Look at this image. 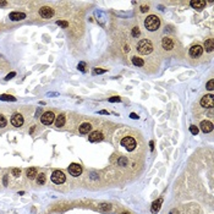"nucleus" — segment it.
Here are the masks:
<instances>
[{"label":"nucleus","mask_w":214,"mask_h":214,"mask_svg":"<svg viewBox=\"0 0 214 214\" xmlns=\"http://www.w3.org/2000/svg\"><path fill=\"white\" fill-rule=\"evenodd\" d=\"M159 26H160V20H159L158 16L151 15L144 20V27H146L148 31H151V32L157 31L159 28Z\"/></svg>","instance_id":"nucleus-1"},{"label":"nucleus","mask_w":214,"mask_h":214,"mask_svg":"<svg viewBox=\"0 0 214 214\" xmlns=\"http://www.w3.org/2000/svg\"><path fill=\"white\" fill-rule=\"evenodd\" d=\"M137 50L139 54L142 55H147V54H151L153 50V45L149 39H142V41L138 42L137 44Z\"/></svg>","instance_id":"nucleus-2"},{"label":"nucleus","mask_w":214,"mask_h":214,"mask_svg":"<svg viewBox=\"0 0 214 214\" xmlns=\"http://www.w3.org/2000/svg\"><path fill=\"white\" fill-rule=\"evenodd\" d=\"M201 105L206 109H213L214 107V96L213 94H206L201 99Z\"/></svg>","instance_id":"nucleus-3"},{"label":"nucleus","mask_w":214,"mask_h":214,"mask_svg":"<svg viewBox=\"0 0 214 214\" xmlns=\"http://www.w3.org/2000/svg\"><path fill=\"white\" fill-rule=\"evenodd\" d=\"M51 181L54 183H56V185H61V183L65 182V180H66V176L64 175V173L62 171H60V170H55L54 173L51 174Z\"/></svg>","instance_id":"nucleus-4"},{"label":"nucleus","mask_w":214,"mask_h":214,"mask_svg":"<svg viewBox=\"0 0 214 214\" xmlns=\"http://www.w3.org/2000/svg\"><path fill=\"white\" fill-rule=\"evenodd\" d=\"M121 146H124L127 151L131 152V151H133L136 148V141L132 137H124L121 139Z\"/></svg>","instance_id":"nucleus-5"},{"label":"nucleus","mask_w":214,"mask_h":214,"mask_svg":"<svg viewBox=\"0 0 214 214\" xmlns=\"http://www.w3.org/2000/svg\"><path fill=\"white\" fill-rule=\"evenodd\" d=\"M67 170H69V173L71 174L72 176H75V178L80 176V175L82 174V166L80 165V164H76V163L70 164L69 168H67Z\"/></svg>","instance_id":"nucleus-6"},{"label":"nucleus","mask_w":214,"mask_h":214,"mask_svg":"<svg viewBox=\"0 0 214 214\" xmlns=\"http://www.w3.org/2000/svg\"><path fill=\"white\" fill-rule=\"evenodd\" d=\"M54 120H55V115H54V113H51V111L44 113L41 116V121L44 125H50V124L54 122Z\"/></svg>","instance_id":"nucleus-7"},{"label":"nucleus","mask_w":214,"mask_h":214,"mask_svg":"<svg viewBox=\"0 0 214 214\" xmlns=\"http://www.w3.org/2000/svg\"><path fill=\"white\" fill-rule=\"evenodd\" d=\"M23 116L21 115V114H14L12 115V117H11V125L12 126H15V127H20V126H22L23 125Z\"/></svg>","instance_id":"nucleus-8"},{"label":"nucleus","mask_w":214,"mask_h":214,"mask_svg":"<svg viewBox=\"0 0 214 214\" xmlns=\"http://www.w3.org/2000/svg\"><path fill=\"white\" fill-rule=\"evenodd\" d=\"M203 54V48L198 44H196V45H192L190 48V55L192 56V58H199V56Z\"/></svg>","instance_id":"nucleus-9"},{"label":"nucleus","mask_w":214,"mask_h":214,"mask_svg":"<svg viewBox=\"0 0 214 214\" xmlns=\"http://www.w3.org/2000/svg\"><path fill=\"white\" fill-rule=\"evenodd\" d=\"M39 15H41L43 18H50V17H53V15H54V11H53V9L49 7V6H43L41 10H39Z\"/></svg>","instance_id":"nucleus-10"},{"label":"nucleus","mask_w":214,"mask_h":214,"mask_svg":"<svg viewBox=\"0 0 214 214\" xmlns=\"http://www.w3.org/2000/svg\"><path fill=\"white\" fill-rule=\"evenodd\" d=\"M190 5L192 9L197 11H201L204 9V6H206V1L204 0H192L191 3H190Z\"/></svg>","instance_id":"nucleus-11"},{"label":"nucleus","mask_w":214,"mask_h":214,"mask_svg":"<svg viewBox=\"0 0 214 214\" xmlns=\"http://www.w3.org/2000/svg\"><path fill=\"white\" fill-rule=\"evenodd\" d=\"M201 130L204 133H209L213 131V122L212 121H202L201 122Z\"/></svg>","instance_id":"nucleus-12"},{"label":"nucleus","mask_w":214,"mask_h":214,"mask_svg":"<svg viewBox=\"0 0 214 214\" xmlns=\"http://www.w3.org/2000/svg\"><path fill=\"white\" fill-rule=\"evenodd\" d=\"M162 45H163L164 49H166V50H171L174 48V42L171 38H169V37H165L163 38V41H162Z\"/></svg>","instance_id":"nucleus-13"},{"label":"nucleus","mask_w":214,"mask_h":214,"mask_svg":"<svg viewBox=\"0 0 214 214\" xmlns=\"http://www.w3.org/2000/svg\"><path fill=\"white\" fill-rule=\"evenodd\" d=\"M88 139H89L91 142H99V141L103 139V133L99 132V131H94V132H92L91 135H89Z\"/></svg>","instance_id":"nucleus-14"},{"label":"nucleus","mask_w":214,"mask_h":214,"mask_svg":"<svg viewBox=\"0 0 214 214\" xmlns=\"http://www.w3.org/2000/svg\"><path fill=\"white\" fill-rule=\"evenodd\" d=\"M162 203H163V198H158L157 201H154L152 203V208H151L152 213H158L160 207H162Z\"/></svg>","instance_id":"nucleus-15"},{"label":"nucleus","mask_w":214,"mask_h":214,"mask_svg":"<svg viewBox=\"0 0 214 214\" xmlns=\"http://www.w3.org/2000/svg\"><path fill=\"white\" fill-rule=\"evenodd\" d=\"M26 18V15L23 12H11L10 14V20L11 21H21Z\"/></svg>","instance_id":"nucleus-16"},{"label":"nucleus","mask_w":214,"mask_h":214,"mask_svg":"<svg viewBox=\"0 0 214 214\" xmlns=\"http://www.w3.org/2000/svg\"><path fill=\"white\" fill-rule=\"evenodd\" d=\"M78 130H80V132L83 133V135H85V133H88L92 130V125L88 124V122H85V124H82L81 126H80Z\"/></svg>","instance_id":"nucleus-17"},{"label":"nucleus","mask_w":214,"mask_h":214,"mask_svg":"<svg viewBox=\"0 0 214 214\" xmlns=\"http://www.w3.org/2000/svg\"><path fill=\"white\" fill-rule=\"evenodd\" d=\"M65 124V115L64 114H60L59 116H56L55 119V126L56 127H62Z\"/></svg>","instance_id":"nucleus-18"},{"label":"nucleus","mask_w":214,"mask_h":214,"mask_svg":"<svg viewBox=\"0 0 214 214\" xmlns=\"http://www.w3.org/2000/svg\"><path fill=\"white\" fill-rule=\"evenodd\" d=\"M204 48H206V50L207 51H213L214 49V41L212 39V38H209V39H207V41H204Z\"/></svg>","instance_id":"nucleus-19"},{"label":"nucleus","mask_w":214,"mask_h":214,"mask_svg":"<svg viewBox=\"0 0 214 214\" xmlns=\"http://www.w3.org/2000/svg\"><path fill=\"white\" fill-rule=\"evenodd\" d=\"M26 174H27V178L28 179H36L37 178V169L36 168H28L27 169V171H26Z\"/></svg>","instance_id":"nucleus-20"},{"label":"nucleus","mask_w":214,"mask_h":214,"mask_svg":"<svg viewBox=\"0 0 214 214\" xmlns=\"http://www.w3.org/2000/svg\"><path fill=\"white\" fill-rule=\"evenodd\" d=\"M131 61H132V64L135 66L141 67L144 65V61H143L141 58H137V56H132V58H131Z\"/></svg>","instance_id":"nucleus-21"},{"label":"nucleus","mask_w":214,"mask_h":214,"mask_svg":"<svg viewBox=\"0 0 214 214\" xmlns=\"http://www.w3.org/2000/svg\"><path fill=\"white\" fill-rule=\"evenodd\" d=\"M45 182V174L41 173L39 175H37V183L38 185H44Z\"/></svg>","instance_id":"nucleus-22"},{"label":"nucleus","mask_w":214,"mask_h":214,"mask_svg":"<svg viewBox=\"0 0 214 214\" xmlns=\"http://www.w3.org/2000/svg\"><path fill=\"white\" fill-rule=\"evenodd\" d=\"M0 100H11V102H15L16 100V98L15 97H12V96H9V94H1L0 96Z\"/></svg>","instance_id":"nucleus-23"},{"label":"nucleus","mask_w":214,"mask_h":214,"mask_svg":"<svg viewBox=\"0 0 214 214\" xmlns=\"http://www.w3.org/2000/svg\"><path fill=\"white\" fill-rule=\"evenodd\" d=\"M117 165H120V166H126V165H127V158H125V157L119 158L117 159Z\"/></svg>","instance_id":"nucleus-24"},{"label":"nucleus","mask_w":214,"mask_h":214,"mask_svg":"<svg viewBox=\"0 0 214 214\" xmlns=\"http://www.w3.org/2000/svg\"><path fill=\"white\" fill-rule=\"evenodd\" d=\"M77 67H78V70L82 72H86V62H83V61H81V62H78V65H77Z\"/></svg>","instance_id":"nucleus-25"},{"label":"nucleus","mask_w":214,"mask_h":214,"mask_svg":"<svg viewBox=\"0 0 214 214\" xmlns=\"http://www.w3.org/2000/svg\"><path fill=\"white\" fill-rule=\"evenodd\" d=\"M5 126H6V119H5L4 115H1V114H0V128L5 127Z\"/></svg>","instance_id":"nucleus-26"},{"label":"nucleus","mask_w":214,"mask_h":214,"mask_svg":"<svg viewBox=\"0 0 214 214\" xmlns=\"http://www.w3.org/2000/svg\"><path fill=\"white\" fill-rule=\"evenodd\" d=\"M206 87H207V89H208V91H213V89H214V80H209Z\"/></svg>","instance_id":"nucleus-27"},{"label":"nucleus","mask_w":214,"mask_h":214,"mask_svg":"<svg viewBox=\"0 0 214 214\" xmlns=\"http://www.w3.org/2000/svg\"><path fill=\"white\" fill-rule=\"evenodd\" d=\"M110 208H111V206H110V204H107V203H102L99 206V209H100V210H109Z\"/></svg>","instance_id":"nucleus-28"},{"label":"nucleus","mask_w":214,"mask_h":214,"mask_svg":"<svg viewBox=\"0 0 214 214\" xmlns=\"http://www.w3.org/2000/svg\"><path fill=\"white\" fill-rule=\"evenodd\" d=\"M190 132L192 133V135H194V136H196V135L198 133V127H197V126H194V125L190 126Z\"/></svg>","instance_id":"nucleus-29"},{"label":"nucleus","mask_w":214,"mask_h":214,"mask_svg":"<svg viewBox=\"0 0 214 214\" xmlns=\"http://www.w3.org/2000/svg\"><path fill=\"white\" fill-rule=\"evenodd\" d=\"M56 25L60 26V27H62V28H66V27H69V23H67L66 21H56Z\"/></svg>","instance_id":"nucleus-30"},{"label":"nucleus","mask_w":214,"mask_h":214,"mask_svg":"<svg viewBox=\"0 0 214 214\" xmlns=\"http://www.w3.org/2000/svg\"><path fill=\"white\" fill-rule=\"evenodd\" d=\"M139 36V30L138 27H133L132 28V37H138Z\"/></svg>","instance_id":"nucleus-31"},{"label":"nucleus","mask_w":214,"mask_h":214,"mask_svg":"<svg viewBox=\"0 0 214 214\" xmlns=\"http://www.w3.org/2000/svg\"><path fill=\"white\" fill-rule=\"evenodd\" d=\"M121 100V98L120 97H117V96H115V97H111V98H109V102L110 103H116V102H120Z\"/></svg>","instance_id":"nucleus-32"},{"label":"nucleus","mask_w":214,"mask_h":214,"mask_svg":"<svg viewBox=\"0 0 214 214\" xmlns=\"http://www.w3.org/2000/svg\"><path fill=\"white\" fill-rule=\"evenodd\" d=\"M20 174H21V170H20V169H17V168L12 169V175H14V176L18 178V176H20Z\"/></svg>","instance_id":"nucleus-33"},{"label":"nucleus","mask_w":214,"mask_h":214,"mask_svg":"<svg viewBox=\"0 0 214 214\" xmlns=\"http://www.w3.org/2000/svg\"><path fill=\"white\" fill-rule=\"evenodd\" d=\"M15 75H16V72H10L9 75H6L5 80H6V81H9V80H11V78H12L14 76H15Z\"/></svg>","instance_id":"nucleus-34"},{"label":"nucleus","mask_w":214,"mask_h":214,"mask_svg":"<svg viewBox=\"0 0 214 214\" xmlns=\"http://www.w3.org/2000/svg\"><path fill=\"white\" fill-rule=\"evenodd\" d=\"M94 73L97 75V73H104V72H107V70H103V69H94Z\"/></svg>","instance_id":"nucleus-35"},{"label":"nucleus","mask_w":214,"mask_h":214,"mask_svg":"<svg viewBox=\"0 0 214 214\" xmlns=\"http://www.w3.org/2000/svg\"><path fill=\"white\" fill-rule=\"evenodd\" d=\"M130 117L136 120V119H138V115H137V114H135V113H131V114H130Z\"/></svg>","instance_id":"nucleus-36"},{"label":"nucleus","mask_w":214,"mask_h":214,"mask_svg":"<svg viewBox=\"0 0 214 214\" xmlns=\"http://www.w3.org/2000/svg\"><path fill=\"white\" fill-rule=\"evenodd\" d=\"M148 10H149V7L146 5H143L142 7H141V11H142V12H146V11H148Z\"/></svg>","instance_id":"nucleus-37"},{"label":"nucleus","mask_w":214,"mask_h":214,"mask_svg":"<svg viewBox=\"0 0 214 214\" xmlns=\"http://www.w3.org/2000/svg\"><path fill=\"white\" fill-rule=\"evenodd\" d=\"M41 113H42V109L38 108V109H37V113H36V117H39V114H41Z\"/></svg>","instance_id":"nucleus-38"},{"label":"nucleus","mask_w":214,"mask_h":214,"mask_svg":"<svg viewBox=\"0 0 214 214\" xmlns=\"http://www.w3.org/2000/svg\"><path fill=\"white\" fill-rule=\"evenodd\" d=\"M169 214H179V212L176 210V209H171V210H170V213H169Z\"/></svg>","instance_id":"nucleus-39"},{"label":"nucleus","mask_w":214,"mask_h":214,"mask_svg":"<svg viewBox=\"0 0 214 214\" xmlns=\"http://www.w3.org/2000/svg\"><path fill=\"white\" fill-rule=\"evenodd\" d=\"M99 114H103V115H108L109 113H108L107 110H100V111H99Z\"/></svg>","instance_id":"nucleus-40"},{"label":"nucleus","mask_w":214,"mask_h":214,"mask_svg":"<svg viewBox=\"0 0 214 214\" xmlns=\"http://www.w3.org/2000/svg\"><path fill=\"white\" fill-rule=\"evenodd\" d=\"M4 185H7V175H5V176H4Z\"/></svg>","instance_id":"nucleus-41"},{"label":"nucleus","mask_w":214,"mask_h":214,"mask_svg":"<svg viewBox=\"0 0 214 214\" xmlns=\"http://www.w3.org/2000/svg\"><path fill=\"white\" fill-rule=\"evenodd\" d=\"M153 144H154V143H153V141H151V142H149V147H151V149H152V151H153V148H154V146H153Z\"/></svg>","instance_id":"nucleus-42"},{"label":"nucleus","mask_w":214,"mask_h":214,"mask_svg":"<svg viewBox=\"0 0 214 214\" xmlns=\"http://www.w3.org/2000/svg\"><path fill=\"white\" fill-rule=\"evenodd\" d=\"M6 4H7L6 1H0V6H5Z\"/></svg>","instance_id":"nucleus-43"},{"label":"nucleus","mask_w":214,"mask_h":214,"mask_svg":"<svg viewBox=\"0 0 214 214\" xmlns=\"http://www.w3.org/2000/svg\"><path fill=\"white\" fill-rule=\"evenodd\" d=\"M209 116L213 117V109H210V111H209Z\"/></svg>","instance_id":"nucleus-44"},{"label":"nucleus","mask_w":214,"mask_h":214,"mask_svg":"<svg viewBox=\"0 0 214 214\" xmlns=\"http://www.w3.org/2000/svg\"><path fill=\"white\" fill-rule=\"evenodd\" d=\"M124 214H128V213H124Z\"/></svg>","instance_id":"nucleus-45"}]
</instances>
